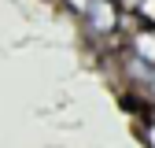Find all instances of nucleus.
Here are the masks:
<instances>
[{
    "instance_id": "nucleus-1",
    "label": "nucleus",
    "mask_w": 155,
    "mask_h": 148,
    "mask_svg": "<svg viewBox=\"0 0 155 148\" xmlns=\"http://www.w3.org/2000/svg\"><path fill=\"white\" fill-rule=\"evenodd\" d=\"M122 15L126 11L114 4V0H92L89 11H85V26L96 37H114V33L122 37Z\"/></svg>"
},
{
    "instance_id": "nucleus-2",
    "label": "nucleus",
    "mask_w": 155,
    "mask_h": 148,
    "mask_svg": "<svg viewBox=\"0 0 155 148\" xmlns=\"http://www.w3.org/2000/svg\"><path fill=\"white\" fill-rule=\"evenodd\" d=\"M129 56H137L140 63L155 67V26H140L129 37Z\"/></svg>"
},
{
    "instance_id": "nucleus-3",
    "label": "nucleus",
    "mask_w": 155,
    "mask_h": 148,
    "mask_svg": "<svg viewBox=\"0 0 155 148\" xmlns=\"http://www.w3.org/2000/svg\"><path fill=\"white\" fill-rule=\"evenodd\" d=\"M133 15H137V22H140V26H155V0H140Z\"/></svg>"
},
{
    "instance_id": "nucleus-4",
    "label": "nucleus",
    "mask_w": 155,
    "mask_h": 148,
    "mask_svg": "<svg viewBox=\"0 0 155 148\" xmlns=\"http://www.w3.org/2000/svg\"><path fill=\"white\" fill-rule=\"evenodd\" d=\"M140 141H144L148 148H155V115H151V119L140 126Z\"/></svg>"
},
{
    "instance_id": "nucleus-5",
    "label": "nucleus",
    "mask_w": 155,
    "mask_h": 148,
    "mask_svg": "<svg viewBox=\"0 0 155 148\" xmlns=\"http://www.w3.org/2000/svg\"><path fill=\"white\" fill-rule=\"evenodd\" d=\"M114 4H118L122 11H137V4H140V0H114Z\"/></svg>"
}]
</instances>
